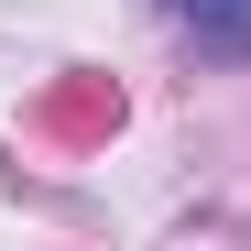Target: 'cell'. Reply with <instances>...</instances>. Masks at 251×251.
Wrapping results in <instances>:
<instances>
[{
  "mask_svg": "<svg viewBox=\"0 0 251 251\" xmlns=\"http://www.w3.org/2000/svg\"><path fill=\"white\" fill-rule=\"evenodd\" d=\"M175 11H186L219 55H251V0H175Z\"/></svg>",
  "mask_w": 251,
  "mask_h": 251,
  "instance_id": "6da1fadb",
  "label": "cell"
}]
</instances>
